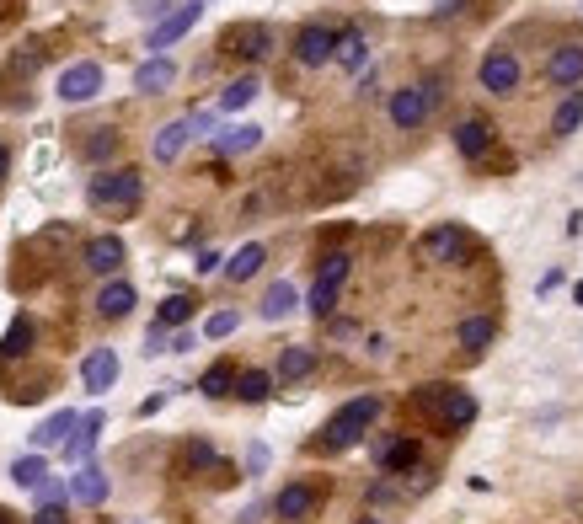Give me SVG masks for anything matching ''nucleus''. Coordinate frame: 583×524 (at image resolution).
<instances>
[{"mask_svg": "<svg viewBox=\"0 0 583 524\" xmlns=\"http://www.w3.org/2000/svg\"><path fill=\"white\" fill-rule=\"evenodd\" d=\"M412 407H418V418H428L439 434H460V428L477 423V396L460 391V385H423V391H412Z\"/></svg>", "mask_w": 583, "mask_h": 524, "instance_id": "obj_1", "label": "nucleus"}, {"mask_svg": "<svg viewBox=\"0 0 583 524\" xmlns=\"http://www.w3.org/2000/svg\"><path fill=\"white\" fill-rule=\"evenodd\" d=\"M380 412H386V402H380L375 391L354 396V402H348V407H337L332 418L321 423V439H316V450H327V455H332V450H354V444H359V439L375 428V418H380Z\"/></svg>", "mask_w": 583, "mask_h": 524, "instance_id": "obj_2", "label": "nucleus"}, {"mask_svg": "<svg viewBox=\"0 0 583 524\" xmlns=\"http://www.w3.org/2000/svg\"><path fill=\"white\" fill-rule=\"evenodd\" d=\"M86 198H91V209L129 214V209L145 198V177L129 172V166H118V172H97V177L86 182Z\"/></svg>", "mask_w": 583, "mask_h": 524, "instance_id": "obj_3", "label": "nucleus"}, {"mask_svg": "<svg viewBox=\"0 0 583 524\" xmlns=\"http://www.w3.org/2000/svg\"><path fill=\"white\" fill-rule=\"evenodd\" d=\"M434 107H439V81H418V86H396L391 91V102H386V113L396 129H423L428 118H434Z\"/></svg>", "mask_w": 583, "mask_h": 524, "instance_id": "obj_4", "label": "nucleus"}, {"mask_svg": "<svg viewBox=\"0 0 583 524\" xmlns=\"http://www.w3.org/2000/svg\"><path fill=\"white\" fill-rule=\"evenodd\" d=\"M198 17H204V0H182L177 11H166V17L150 27V38H145V49L150 54H161V49H172L177 38H188L193 27H198Z\"/></svg>", "mask_w": 583, "mask_h": 524, "instance_id": "obj_5", "label": "nucleus"}, {"mask_svg": "<svg viewBox=\"0 0 583 524\" xmlns=\"http://www.w3.org/2000/svg\"><path fill=\"white\" fill-rule=\"evenodd\" d=\"M519 54L514 49H487L482 54V70H477V81L482 91H493V97H509V91H519Z\"/></svg>", "mask_w": 583, "mask_h": 524, "instance_id": "obj_6", "label": "nucleus"}, {"mask_svg": "<svg viewBox=\"0 0 583 524\" xmlns=\"http://www.w3.org/2000/svg\"><path fill=\"white\" fill-rule=\"evenodd\" d=\"M220 49L225 54H241V59H268L273 54V33L263 22H236V27H225V38H220Z\"/></svg>", "mask_w": 583, "mask_h": 524, "instance_id": "obj_7", "label": "nucleus"}, {"mask_svg": "<svg viewBox=\"0 0 583 524\" xmlns=\"http://www.w3.org/2000/svg\"><path fill=\"white\" fill-rule=\"evenodd\" d=\"M332 49H337V33H332V27H321V22H311V27H300V33H295V59L305 70L332 65Z\"/></svg>", "mask_w": 583, "mask_h": 524, "instance_id": "obj_8", "label": "nucleus"}, {"mask_svg": "<svg viewBox=\"0 0 583 524\" xmlns=\"http://www.w3.org/2000/svg\"><path fill=\"white\" fill-rule=\"evenodd\" d=\"M316 503H321L316 482H289V487H279V498H273V514H279L284 524H300V519L316 514Z\"/></svg>", "mask_w": 583, "mask_h": 524, "instance_id": "obj_9", "label": "nucleus"}, {"mask_svg": "<svg viewBox=\"0 0 583 524\" xmlns=\"http://www.w3.org/2000/svg\"><path fill=\"white\" fill-rule=\"evenodd\" d=\"M102 91V65H91V59H81V65H70L65 75H59V102H91Z\"/></svg>", "mask_w": 583, "mask_h": 524, "instance_id": "obj_10", "label": "nucleus"}, {"mask_svg": "<svg viewBox=\"0 0 583 524\" xmlns=\"http://www.w3.org/2000/svg\"><path fill=\"white\" fill-rule=\"evenodd\" d=\"M546 81L551 86H562V91H573L583 86V43H557L546 59Z\"/></svg>", "mask_w": 583, "mask_h": 524, "instance_id": "obj_11", "label": "nucleus"}, {"mask_svg": "<svg viewBox=\"0 0 583 524\" xmlns=\"http://www.w3.org/2000/svg\"><path fill=\"white\" fill-rule=\"evenodd\" d=\"M113 380H118V353L113 348H91L81 359V385L91 396H102V391H113Z\"/></svg>", "mask_w": 583, "mask_h": 524, "instance_id": "obj_12", "label": "nucleus"}, {"mask_svg": "<svg viewBox=\"0 0 583 524\" xmlns=\"http://www.w3.org/2000/svg\"><path fill=\"white\" fill-rule=\"evenodd\" d=\"M102 428H107V418H102L97 407H91V412H86L81 423H75V434H70L65 444H59V450H65V460H70V466H81V460H91V450H97V439H102Z\"/></svg>", "mask_w": 583, "mask_h": 524, "instance_id": "obj_13", "label": "nucleus"}, {"mask_svg": "<svg viewBox=\"0 0 583 524\" xmlns=\"http://www.w3.org/2000/svg\"><path fill=\"white\" fill-rule=\"evenodd\" d=\"M375 460H380V471H386V476H407V471H418L423 450H418V439L396 434V439H386V444L375 450Z\"/></svg>", "mask_w": 583, "mask_h": 524, "instance_id": "obj_14", "label": "nucleus"}, {"mask_svg": "<svg viewBox=\"0 0 583 524\" xmlns=\"http://www.w3.org/2000/svg\"><path fill=\"white\" fill-rule=\"evenodd\" d=\"M70 498L75 503H86V508H102L107 503V471L97 466V460H81L70 476Z\"/></svg>", "mask_w": 583, "mask_h": 524, "instance_id": "obj_15", "label": "nucleus"}, {"mask_svg": "<svg viewBox=\"0 0 583 524\" xmlns=\"http://www.w3.org/2000/svg\"><path fill=\"white\" fill-rule=\"evenodd\" d=\"M423 257L428 262H460V257H466V230H460V225H434L423 236Z\"/></svg>", "mask_w": 583, "mask_h": 524, "instance_id": "obj_16", "label": "nucleus"}, {"mask_svg": "<svg viewBox=\"0 0 583 524\" xmlns=\"http://www.w3.org/2000/svg\"><path fill=\"white\" fill-rule=\"evenodd\" d=\"M91 305H97V316H102V321H124L134 305H140V295H134V284H129V279H113V284H102V289H97V300H91Z\"/></svg>", "mask_w": 583, "mask_h": 524, "instance_id": "obj_17", "label": "nucleus"}, {"mask_svg": "<svg viewBox=\"0 0 583 524\" xmlns=\"http://www.w3.org/2000/svg\"><path fill=\"white\" fill-rule=\"evenodd\" d=\"M188 140H193V123H188V118H172V123H161V129H156V145H150V156H156L161 166H172L182 150H188Z\"/></svg>", "mask_w": 583, "mask_h": 524, "instance_id": "obj_18", "label": "nucleus"}, {"mask_svg": "<svg viewBox=\"0 0 583 524\" xmlns=\"http://www.w3.org/2000/svg\"><path fill=\"white\" fill-rule=\"evenodd\" d=\"M166 86H177V65L166 54H150L140 70H134V91H145V97H161Z\"/></svg>", "mask_w": 583, "mask_h": 524, "instance_id": "obj_19", "label": "nucleus"}, {"mask_svg": "<svg viewBox=\"0 0 583 524\" xmlns=\"http://www.w3.org/2000/svg\"><path fill=\"white\" fill-rule=\"evenodd\" d=\"M455 150L466 161H482V156H493V123H482V118H466L455 129Z\"/></svg>", "mask_w": 583, "mask_h": 524, "instance_id": "obj_20", "label": "nucleus"}, {"mask_svg": "<svg viewBox=\"0 0 583 524\" xmlns=\"http://www.w3.org/2000/svg\"><path fill=\"white\" fill-rule=\"evenodd\" d=\"M124 257H129V252H124V241H118V236H91V241H86V268L102 273V279L124 268Z\"/></svg>", "mask_w": 583, "mask_h": 524, "instance_id": "obj_21", "label": "nucleus"}, {"mask_svg": "<svg viewBox=\"0 0 583 524\" xmlns=\"http://www.w3.org/2000/svg\"><path fill=\"white\" fill-rule=\"evenodd\" d=\"M75 423H81V412H54V418H43L38 428H33V450L43 455V450H59V444H65L70 434H75Z\"/></svg>", "mask_w": 583, "mask_h": 524, "instance_id": "obj_22", "label": "nucleus"}, {"mask_svg": "<svg viewBox=\"0 0 583 524\" xmlns=\"http://www.w3.org/2000/svg\"><path fill=\"white\" fill-rule=\"evenodd\" d=\"M332 65H343L348 75H364V65H370V38L364 33H337V49H332Z\"/></svg>", "mask_w": 583, "mask_h": 524, "instance_id": "obj_23", "label": "nucleus"}, {"mask_svg": "<svg viewBox=\"0 0 583 524\" xmlns=\"http://www.w3.org/2000/svg\"><path fill=\"white\" fill-rule=\"evenodd\" d=\"M578 129H583V86L562 91L557 113H551V140H567V134H578Z\"/></svg>", "mask_w": 583, "mask_h": 524, "instance_id": "obj_24", "label": "nucleus"}, {"mask_svg": "<svg viewBox=\"0 0 583 524\" xmlns=\"http://www.w3.org/2000/svg\"><path fill=\"white\" fill-rule=\"evenodd\" d=\"M257 145H263V129H257V123H236V129L214 134V150H220V156H247Z\"/></svg>", "mask_w": 583, "mask_h": 524, "instance_id": "obj_25", "label": "nucleus"}, {"mask_svg": "<svg viewBox=\"0 0 583 524\" xmlns=\"http://www.w3.org/2000/svg\"><path fill=\"white\" fill-rule=\"evenodd\" d=\"M263 262H268L263 241H247L236 257L225 262V279H230V284H247V279H257V273H263Z\"/></svg>", "mask_w": 583, "mask_h": 524, "instance_id": "obj_26", "label": "nucleus"}, {"mask_svg": "<svg viewBox=\"0 0 583 524\" xmlns=\"http://www.w3.org/2000/svg\"><path fill=\"white\" fill-rule=\"evenodd\" d=\"M230 396H241L247 407L268 402V396H273V369H241L236 385H230Z\"/></svg>", "mask_w": 583, "mask_h": 524, "instance_id": "obj_27", "label": "nucleus"}, {"mask_svg": "<svg viewBox=\"0 0 583 524\" xmlns=\"http://www.w3.org/2000/svg\"><path fill=\"white\" fill-rule=\"evenodd\" d=\"M311 369H316V348L295 343V348H284V353H279V369H273V380H289V385H295V380L311 375Z\"/></svg>", "mask_w": 583, "mask_h": 524, "instance_id": "obj_28", "label": "nucleus"}, {"mask_svg": "<svg viewBox=\"0 0 583 524\" xmlns=\"http://www.w3.org/2000/svg\"><path fill=\"white\" fill-rule=\"evenodd\" d=\"M295 305H300V295H295V284H268L263 289V305H257V311H263V321H284V316H295Z\"/></svg>", "mask_w": 583, "mask_h": 524, "instance_id": "obj_29", "label": "nucleus"}, {"mask_svg": "<svg viewBox=\"0 0 583 524\" xmlns=\"http://www.w3.org/2000/svg\"><path fill=\"white\" fill-rule=\"evenodd\" d=\"M455 337H460V348H466V353H482V348L498 337V321H493V316H466Z\"/></svg>", "mask_w": 583, "mask_h": 524, "instance_id": "obj_30", "label": "nucleus"}, {"mask_svg": "<svg viewBox=\"0 0 583 524\" xmlns=\"http://www.w3.org/2000/svg\"><path fill=\"white\" fill-rule=\"evenodd\" d=\"M257 91H263V81H257V75H241V81H230V86L220 91V113H241V107H252Z\"/></svg>", "mask_w": 583, "mask_h": 524, "instance_id": "obj_31", "label": "nucleus"}, {"mask_svg": "<svg viewBox=\"0 0 583 524\" xmlns=\"http://www.w3.org/2000/svg\"><path fill=\"white\" fill-rule=\"evenodd\" d=\"M182 466H188L193 476H214L220 455H214V444H209V439H188V444H182Z\"/></svg>", "mask_w": 583, "mask_h": 524, "instance_id": "obj_32", "label": "nucleus"}, {"mask_svg": "<svg viewBox=\"0 0 583 524\" xmlns=\"http://www.w3.org/2000/svg\"><path fill=\"white\" fill-rule=\"evenodd\" d=\"M33 337H38L33 316H17L11 321V332H6V343H0V359H22V353L33 348Z\"/></svg>", "mask_w": 583, "mask_h": 524, "instance_id": "obj_33", "label": "nucleus"}, {"mask_svg": "<svg viewBox=\"0 0 583 524\" xmlns=\"http://www.w3.org/2000/svg\"><path fill=\"white\" fill-rule=\"evenodd\" d=\"M230 385H236V364H209L204 369V380H198V391H204V396H214V402H220V396H230Z\"/></svg>", "mask_w": 583, "mask_h": 524, "instance_id": "obj_34", "label": "nucleus"}, {"mask_svg": "<svg viewBox=\"0 0 583 524\" xmlns=\"http://www.w3.org/2000/svg\"><path fill=\"white\" fill-rule=\"evenodd\" d=\"M43 476H49V460H43L38 450L22 455V460H11V482H17V487H38Z\"/></svg>", "mask_w": 583, "mask_h": 524, "instance_id": "obj_35", "label": "nucleus"}, {"mask_svg": "<svg viewBox=\"0 0 583 524\" xmlns=\"http://www.w3.org/2000/svg\"><path fill=\"white\" fill-rule=\"evenodd\" d=\"M193 295H166L161 300V311H156V327H182V321H188L193 316Z\"/></svg>", "mask_w": 583, "mask_h": 524, "instance_id": "obj_36", "label": "nucleus"}, {"mask_svg": "<svg viewBox=\"0 0 583 524\" xmlns=\"http://www.w3.org/2000/svg\"><path fill=\"white\" fill-rule=\"evenodd\" d=\"M348 268H354V257H348V252H327V257H321V273H316V284H332V289H343Z\"/></svg>", "mask_w": 583, "mask_h": 524, "instance_id": "obj_37", "label": "nucleus"}, {"mask_svg": "<svg viewBox=\"0 0 583 524\" xmlns=\"http://www.w3.org/2000/svg\"><path fill=\"white\" fill-rule=\"evenodd\" d=\"M113 156H118V129H97V134L86 140V161L102 166V161H113Z\"/></svg>", "mask_w": 583, "mask_h": 524, "instance_id": "obj_38", "label": "nucleus"}, {"mask_svg": "<svg viewBox=\"0 0 583 524\" xmlns=\"http://www.w3.org/2000/svg\"><path fill=\"white\" fill-rule=\"evenodd\" d=\"M305 311H311L316 321H327V316L337 311V289H332V284H316V289H311V305H305Z\"/></svg>", "mask_w": 583, "mask_h": 524, "instance_id": "obj_39", "label": "nucleus"}, {"mask_svg": "<svg viewBox=\"0 0 583 524\" xmlns=\"http://www.w3.org/2000/svg\"><path fill=\"white\" fill-rule=\"evenodd\" d=\"M236 327H241V316H236V311H214V316L204 321V337H214V343H220V337H230Z\"/></svg>", "mask_w": 583, "mask_h": 524, "instance_id": "obj_40", "label": "nucleus"}, {"mask_svg": "<svg viewBox=\"0 0 583 524\" xmlns=\"http://www.w3.org/2000/svg\"><path fill=\"white\" fill-rule=\"evenodd\" d=\"M33 492H38L43 503H65V498H70V482H38Z\"/></svg>", "mask_w": 583, "mask_h": 524, "instance_id": "obj_41", "label": "nucleus"}, {"mask_svg": "<svg viewBox=\"0 0 583 524\" xmlns=\"http://www.w3.org/2000/svg\"><path fill=\"white\" fill-rule=\"evenodd\" d=\"M33 524H70L65 519V503H43L38 514H33Z\"/></svg>", "mask_w": 583, "mask_h": 524, "instance_id": "obj_42", "label": "nucleus"}, {"mask_svg": "<svg viewBox=\"0 0 583 524\" xmlns=\"http://www.w3.org/2000/svg\"><path fill=\"white\" fill-rule=\"evenodd\" d=\"M247 471H252V476L268 471V444H252V450H247Z\"/></svg>", "mask_w": 583, "mask_h": 524, "instance_id": "obj_43", "label": "nucleus"}, {"mask_svg": "<svg viewBox=\"0 0 583 524\" xmlns=\"http://www.w3.org/2000/svg\"><path fill=\"white\" fill-rule=\"evenodd\" d=\"M193 268H198V273H214V268H220V252H198Z\"/></svg>", "mask_w": 583, "mask_h": 524, "instance_id": "obj_44", "label": "nucleus"}, {"mask_svg": "<svg viewBox=\"0 0 583 524\" xmlns=\"http://www.w3.org/2000/svg\"><path fill=\"white\" fill-rule=\"evenodd\" d=\"M188 123H193V134H209L214 129V113H193Z\"/></svg>", "mask_w": 583, "mask_h": 524, "instance_id": "obj_45", "label": "nucleus"}, {"mask_svg": "<svg viewBox=\"0 0 583 524\" xmlns=\"http://www.w3.org/2000/svg\"><path fill=\"white\" fill-rule=\"evenodd\" d=\"M460 6H466V0H439V17H455Z\"/></svg>", "mask_w": 583, "mask_h": 524, "instance_id": "obj_46", "label": "nucleus"}, {"mask_svg": "<svg viewBox=\"0 0 583 524\" xmlns=\"http://www.w3.org/2000/svg\"><path fill=\"white\" fill-rule=\"evenodd\" d=\"M6 172H11V150L0 145V182H6Z\"/></svg>", "mask_w": 583, "mask_h": 524, "instance_id": "obj_47", "label": "nucleus"}, {"mask_svg": "<svg viewBox=\"0 0 583 524\" xmlns=\"http://www.w3.org/2000/svg\"><path fill=\"white\" fill-rule=\"evenodd\" d=\"M0 524H17V514H6V508H0Z\"/></svg>", "mask_w": 583, "mask_h": 524, "instance_id": "obj_48", "label": "nucleus"}, {"mask_svg": "<svg viewBox=\"0 0 583 524\" xmlns=\"http://www.w3.org/2000/svg\"><path fill=\"white\" fill-rule=\"evenodd\" d=\"M573 300H578V305H583V284H578V289H573Z\"/></svg>", "mask_w": 583, "mask_h": 524, "instance_id": "obj_49", "label": "nucleus"}, {"mask_svg": "<svg viewBox=\"0 0 583 524\" xmlns=\"http://www.w3.org/2000/svg\"><path fill=\"white\" fill-rule=\"evenodd\" d=\"M359 524H380V519H359Z\"/></svg>", "mask_w": 583, "mask_h": 524, "instance_id": "obj_50", "label": "nucleus"}]
</instances>
